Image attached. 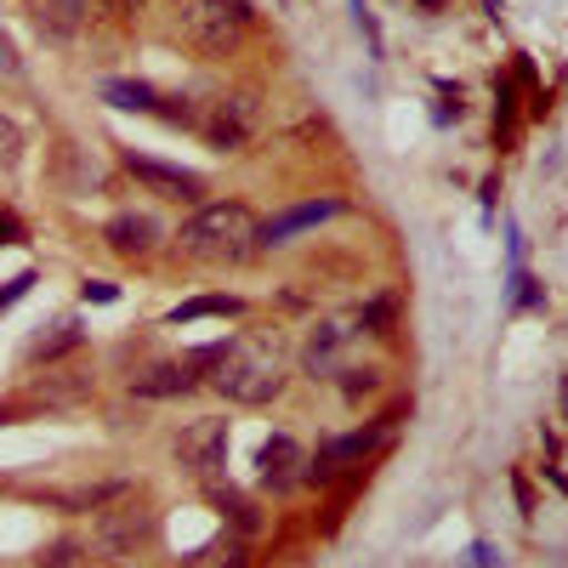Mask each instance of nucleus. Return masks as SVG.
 <instances>
[{
  "label": "nucleus",
  "mask_w": 568,
  "mask_h": 568,
  "mask_svg": "<svg viewBox=\"0 0 568 568\" xmlns=\"http://www.w3.org/2000/svg\"><path fill=\"white\" fill-rule=\"evenodd\" d=\"M171 23L176 34L205 58H222L245 40L251 29V7L245 0H171Z\"/></svg>",
  "instance_id": "7ed1b4c3"
},
{
  "label": "nucleus",
  "mask_w": 568,
  "mask_h": 568,
  "mask_svg": "<svg viewBox=\"0 0 568 568\" xmlns=\"http://www.w3.org/2000/svg\"><path fill=\"white\" fill-rule=\"evenodd\" d=\"M23 63H18V45H12V34L0 29V74H18Z\"/></svg>",
  "instance_id": "5701e85b"
},
{
  "label": "nucleus",
  "mask_w": 568,
  "mask_h": 568,
  "mask_svg": "<svg viewBox=\"0 0 568 568\" xmlns=\"http://www.w3.org/2000/svg\"><path fill=\"white\" fill-rule=\"evenodd\" d=\"M211 506L227 517V524L233 529H240V535H251L256 529V506L245 500V495H233V489H222V484H211Z\"/></svg>",
  "instance_id": "a211bd4d"
},
{
  "label": "nucleus",
  "mask_w": 568,
  "mask_h": 568,
  "mask_svg": "<svg viewBox=\"0 0 568 568\" xmlns=\"http://www.w3.org/2000/svg\"><path fill=\"white\" fill-rule=\"evenodd\" d=\"M18 160H23V131H18L7 114H0V176L18 171Z\"/></svg>",
  "instance_id": "6ab92c4d"
},
{
  "label": "nucleus",
  "mask_w": 568,
  "mask_h": 568,
  "mask_svg": "<svg viewBox=\"0 0 568 568\" xmlns=\"http://www.w3.org/2000/svg\"><path fill=\"white\" fill-rule=\"evenodd\" d=\"M40 568H91V557H85L74 540H58V546L40 551Z\"/></svg>",
  "instance_id": "aec40b11"
},
{
  "label": "nucleus",
  "mask_w": 568,
  "mask_h": 568,
  "mask_svg": "<svg viewBox=\"0 0 568 568\" xmlns=\"http://www.w3.org/2000/svg\"><path fill=\"white\" fill-rule=\"evenodd\" d=\"M205 313H240V302H233V296H200V302H187V307H176L171 318L182 324V318H205Z\"/></svg>",
  "instance_id": "412c9836"
},
{
  "label": "nucleus",
  "mask_w": 568,
  "mask_h": 568,
  "mask_svg": "<svg viewBox=\"0 0 568 568\" xmlns=\"http://www.w3.org/2000/svg\"><path fill=\"white\" fill-rule=\"evenodd\" d=\"M176 251L205 267H240L262 251V222L240 200H211L176 227Z\"/></svg>",
  "instance_id": "f257e3e1"
},
{
  "label": "nucleus",
  "mask_w": 568,
  "mask_h": 568,
  "mask_svg": "<svg viewBox=\"0 0 568 568\" xmlns=\"http://www.w3.org/2000/svg\"><path fill=\"white\" fill-rule=\"evenodd\" d=\"M227 420H194V426H182V438H176V466L187 471L194 484H222V471H227Z\"/></svg>",
  "instance_id": "20e7f679"
},
{
  "label": "nucleus",
  "mask_w": 568,
  "mask_h": 568,
  "mask_svg": "<svg viewBox=\"0 0 568 568\" xmlns=\"http://www.w3.org/2000/svg\"><path fill=\"white\" fill-rule=\"evenodd\" d=\"M103 240H109V251H120V256H149V251L165 240V227H160L149 211H120V216L103 227Z\"/></svg>",
  "instance_id": "9b49d317"
},
{
  "label": "nucleus",
  "mask_w": 568,
  "mask_h": 568,
  "mask_svg": "<svg viewBox=\"0 0 568 568\" xmlns=\"http://www.w3.org/2000/svg\"><path fill=\"white\" fill-rule=\"evenodd\" d=\"M324 216H336V205H296V211H284L278 222H267L262 227V245H284V240H291V233H302V227H313V222H324Z\"/></svg>",
  "instance_id": "2eb2a0df"
},
{
  "label": "nucleus",
  "mask_w": 568,
  "mask_h": 568,
  "mask_svg": "<svg viewBox=\"0 0 568 568\" xmlns=\"http://www.w3.org/2000/svg\"><path fill=\"white\" fill-rule=\"evenodd\" d=\"M347 336H353V329H342V324H324L318 336L307 342V369H313V375H324L329 364H336V353L347 347Z\"/></svg>",
  "instance_id": "f3484780"
},
{
  "label": "nucleus",
  "mask_w": 568,
  "mask_h": 568,
  "mask_svg": "<svg viewBox=\"0 0 568 568\" xmlns=\"http://www.w3.org/2000/svg\"><path fill=\"white\" fill-rule=\"evenodd\" d=\"M200 364H216V347H205L200 358H187V364H154V369H142L136 382H131V393L136 398H176V393L194 387V369Z\"/></svg>",
  "instance_id": "9d476101"
},
{
  "label": "nucleus",
  "mask_w": 568,
  "mask_h": 568,
  "mask_svg": "<svg viewBox=\"0 0 568 568\" xmlns=\"http://www.w3.org/2000/svg\"><path fill=\"white\" fill-rule=\"evenodd\" d=\"M187 568H245V540L222 535V540H211V546H200L194 557H187Z\"/></svg>",
  "instance_id": "dca6fc26"
},
{
  "label": "nucleus",
  "mask_w": 568,
  "mask_h": 568,
  "mask_svg": "<svg viewBox=\"0 0 568 568\" xmlns=\"http://www.w3.org/2000/svg\"><path fill=\"white\" fill-rule=\"evenodd\" d=\"M194 125L216 154H233V149H245L251 131H256V103L251 98H216V103H205V114Z\"/></svg>",
  "instance_id": "39448f33"
},
{
  "label": "nucleus",
  "mask_w": 568,
  "mask_h": 568,
  "mask_svg": "<svg viewBox=\"0 0 568 568\" xmlns=\"http://www.w3.org/2000/svg\"><path fill=\"white\" fill-rule=\"evenodd\" d=\"M29 284H34V273H23V278H12V291H0V307H12L23 291H29Z\"/></svg>",
  "instance_id": "b1692460"
},
{
  "label": "nucleus",
  "mask_w": 568,
  "mask_h": 568,
  "mask_svg": "<svg viewBox=\"0 0 568 568\" xmlns=\"http://www.w3.org/2000/svg\"><path fill=\"white\" fill-rule=\"evenodd\" d=\"M364 324H375V336H387V324H393V296H382V302H369L364 313H358Z\"/></svg>",
  "instance_id": "4be33fe9"
},
{
  "label": "nucleus",
  "mask_w": 568,
  "mask_h": 568,
  "mask_svg": "<svg viewBox=\"0 0 568 568\" xmlns=\"http://www.w3.org/2000/svg\"><path fill=\"white\" fill-rule=\"evenodd\" d=\"M23 240V227H18V216H0V245H18Z\"/></svg>",
  "instance_id": "a878e982"
},
{
  "label": "nucleus",
  "mask_w": 568,
  "mask_h": 568,
  "mask_svg": "<svg viewBox=\"0 0 568 568\" xmlns=\"http://www.w3.org/2000/svg\"><path fill=\"white\" fill-rule=\"evenodd\" d=\"M85 302H114V284H103V278H91V284H85Z\"/></svg>",
  "instance_id": "393cba45"
},
{
  "label": "nucleus",
  "mask_w": 568,
  "mask_h": 568,
  "mask_svg": "<svg viewBox=\"0 0 568 568\" xmlns=\"http://www.w3.org/2000/svg\"><path fill=\"white\" fill-rule=\"evenodd\" d=\"M216 393L222 398H233V404H245V409H262V404H273L278 393H284V358H278V347H267V342H256V336H240V342H222L216 347Z\"/></svg>",
  "instance_id": "f03ea898"
},
{
  "label": "nucleus",
  "mask_w": 568,
  "mask_h": 568,
  "mask_svg": "<svg viewBox=\"0 0 568 568\" xmlns=\"http://www.w3.org/2000/svg\"><path fill=\"white\" fill-rule=\"evenodd\" d=\"M125 171L154 187L160 200H200V176L194 171H176V165H160V160H142V154H125Z\"/></svg>",
  "instance_id": "f8f14e48"
},
{
  "label": "nucleus",
  "mask_w": 568,
  "mask_h": 568,
  "mask_svg": "<svg viewBox=\"0 0 568 568\" xmlns=\"http://www.w3.org/2000/svg\"><path fill=\"white\" fill-rule=\"evenodd\" d=\"M80 342H85V329H80V318H74V313H63V318H52V324L40 329V336H34V347H29V353H34V358H45V364H52V358H63V353H69V347H80Z\"/></svg>",
  "instance_id": "4468645a"
},
{
  "label": "nucleus",
  "mask_w": 568,
  "mask_h": 568,
  "mask_svg": "<svg viewBox=\"0 0 568 568\" xmlns=\"http://www.w3.org/2000/svg\"><path fill=\"white\" fill-rule=\"evenodd\" d=\"M307 466H313V455L296 444V438H267L262 444V455H256V478H262V489H273V495H291V489H302L307 484Z\"/></svg>",
  "instance_id": "0eeeda50"
},
{
  "label": "nucleus",
  "mask_w": 568,
  "mask_h": 568,
  "mask_svg": "<svg viewBox=\"0 0 568 568\" xmlns=\"http://www.w3.org/2000/svg\"><path fill=\"white\" fill-rule=\"evenodd\" d=\"M29 12H34V23L45 34L69 40V34H80L91 23V0H29Z\"/></svg>",
  "instance_id": "ddd939ff"
},
{
  "label": "nucleus",
  "mask_w": 568,
  "mask_h": 568,
  "mask_svg": "<svg viewBox=\"0 0 568 568\" xmlns=\"http://www.w3.org/2000/svg\"><path fill=\"white\" fill-rule=\"evenodd\" d=\"M375 444H382V426H358V433H347V438H329L318 455H313V466H307V478H342V471H353V466H364L369 455H375Z\"/></svg>",
  "instance_id": "6e6552de"
},
{
  "label": "nucleus",
  "mask_w": 568,
  "mask_h": 568,
  "mask_svg": "<svg viewBox=\"0 0 568 568\" xmlns=\"http://www.w3.org/2000/svg\"><path fill=\"white\" fill-rule=\"evenodd\" d=\"M142 540H154V511H149V506H114V511L98 517V551H103L109 562L136 557Z\"/></svg>",
  "instance_id": "423d86ee"
},
{
  "label": "nucleus",
  "mask_w": 568,
  "mask_h": 568,
  "mask_svg": "<svg viewBox=\"0 0 568 568\" xmlns=\"http://www.w3.org/2000/svg\"><path fill=\"white\" fill-rule=\"evenodd\" d=\"M103 98L114 103V109H131V114H160V120H194V109L187 103H176V98H160L154 85H142V80H109L103 85Z\"/></svg>",
  "instance_id": "1a4fd4ad"
}]
</instances>
